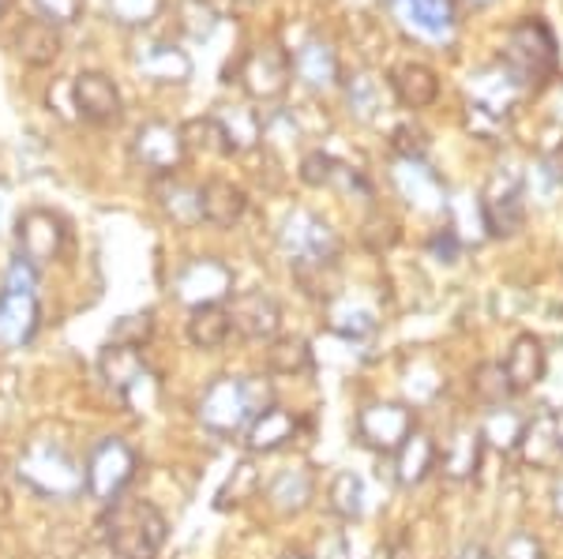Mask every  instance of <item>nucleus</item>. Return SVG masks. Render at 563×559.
<instances>
[{"label":"nucleus","mask_w":563,"mask_h":559,"mask_svg":"<svg viewBox=\"0 0 563 559\" xmlns=\"http://www.w3.org/2000/svg\"><path fill=\"white\" fill-rule=\"evenodd\" d=\"M15 473H20L26 489L49 495V500H76L79 492H87L84 466L57 439H31L23 447L20 462H15Z\"/></svg>","instance_id":"obj_4"},{"label":"nucleus","mask_w":563,"mask_h":559,"mask_svg":"<svg viewBox=\"0 0 563 559\" xmlns=\"http://www.w3.org/2000/svg\"><path fill=\"white\" fill-rule=\"evenodd\" d=\"M549 500H552V511H556V518L563 522V473L552 481V492H549Z\"/></svg>","instance_id":"obj_53"},{"label":"nucleus","mask_w":563,"mask_h":559,"mask_svg":"<svg viewBox=\"0 0 563 559\" xmlns=\"http://www.w3.org/2000/svg\"><path fill=\"white\" fill-rule=\"evenodd\" d=\"M342 90H346V105L350 113L357 116V121H379V116L387 113V102L395 94H390V83L387 79H379L376 71H353L350 79H342Z\"/></svg>","instance_id":"obj_31"},{"label":"nucleus","mask_w":563,"mask_h":559,"mask_svg":"<svg viewBox=\"0 0 563 559\" xmlns=\"http://www.w3.org/2000/svg\"><path fill=\"white\" fill-rule=\"evenodd\" d=\"M199 425H203L211 436H244L249 421L256 417L249 402V391H244V376H218V380L207 383V391L199 394Z\"/></svg>","instance_id":"obj_8"},{"label":"nucleus","mask_w":563,"mask_h":559,"mask_svg":"<svg viewBox=\"0 0 563 559\" xmlns=\"http://www.w3.org/2000/svg\"><path fill=\"white\" fill-rule=\"evenodd\" d=\"M390 147H395L398 158H424V150H429V135L417 128V124H398V128L390 132Z\"/></svg>","instance_id":"obj_46"},{"label":"nucleus","mask_w":563,"mask_h":559,"mask_svg":"<svg viewBox=\"0 0 563 559\" xmlns=\"http://www.w3.org/2000/svg\"><path fill=\"white\" fill-rule=\"evenodd\" d=\"M282 559H316V556H301V552H286Z\"/></svg>","instance_id":"obj_54"},{"label":"nucleus","mask_w":563,"mask_h":559,"mask_svg":"<svg viewBox=\"0 0 563 559\" xmlns=\"http://www.w3.org/2000/svg\"><path fill=\"white\" fill-rule=\"evenodd\" d=\"M132 158H135V166H143L154 177H174L188 158V143H185L180 124H169V121L140 124L132 139Z\"/></svg>","instance_id":"obj_12"},{"label":"nucleus","mask_w":563,"mask_h":559,"mask_svg":"<svg viewBox=\"0 0 563 559\" xmlns=\"http://www.w3.org/2000/svg\"><path fill=\"white\" fill-rule=\"evenodd\" d=\"M379 327V312L365 301H350L346 293L331 297V331L346 342H365L376 335Z\"/></svg>","instance_id":"obj_33"},{"label":"nucleus","mask_w":563,"mask_h":559,"mask_svg":"<svg viewBox=\"0 0 563 559\" xmlns=\"http://www.w3.org/2000/svg\"><path fill=\"white\" fill-rule=\"evenodd\" d=\"M278 248L289 259L297 286L308 297H327L331 301V293L323 286L342 259V237L331 230V222H323L320 214L305 211V206H294L278 225Z\"/></svg>","instance_id":"obj_1"},{"label":"nucleus","mask_w":563,"mask_h":559,"mask_svg":"<svg viewBox=\"0 0 563 559\" xmlns=\"http://www.w3.org/2000/svg\"><path fill=\"white\" fill-rule=\"evenodd\" d=\"M199 211H203V222L218 225V230H230L244 219L249 211V195H244L241 185L222 177H211L207 185H199Z\"/></svg>","instance_id":"obj_25"},{"label":"nucleus","mask_w":563,"mask_h":559,"mask_svg":"<svg viewBox=\"0 0 563 559\" xmlns=\"http://www.w3.org/2000/svg\"><path fill=\"white\" fill-rule=\"evenodd\" d=\"M541 174L549 177V185H563V147H556L552 155H544Z\"/></svg>","instance_id":"obj_51"},{"label":"nucleus","mask_w":563,"mask_h":559,"mask_svg":"<svg viewBox=\"0 0 563 559\" xmlns=\"http://www.w3.org/2000/svg\"><path fill=\"white\" fill-rule=\"evenodd\" d=\"M387 4L429 38H443L455 31V0H387Z\"/></svg>","instance_id":"obj_32"},{"label":"nucleus","mask_w":563,"mask_h":559,"mask_svg":"<svg viewBox=\"0 0 563 559\" xmlns=\"http://www.w3.org/2000/svg\"><path fill=\"white\" fill-rule=\"evenodd\" d=\"M481 432H485V447H496V450H504V455H511V450H519L522 444L526 417L519 410H511V405H493L488 417L481 421Z\"/></svg>","instance_id":"obj_35"},{"label":"nucleus","mask_w":563,"mask_h":559,"mask_svg":"<svg viewBox=\"0 0 563 559\" xmlns=\"http://www.w3.org/2000/svg\"><path fill=\"white\" fill-rule=\"evenodd\" d=\"M34 290H38V270L15 256L4 275V290H0V342L8 349L31 346L34 335H38L42 309Z\"/></svg>","instance_id":"obj_5"},{"label":"nucleus","mask_w":563,"mask_h":559,"mask_svg":"<svg viewBox=\"0 0 563 559\" xmlns=\"http://www.w3.org/2000/svg\"><path fill=\"white\" fill-rule=\"evenodd\" d=\"M390 180H395L398 195H402L410 206H417V211H424V214H443V211H448L440 177L424 166V158H395Z\"/></svg>","instance_id":"obj_17"},{"label":"nucleus","mask_w":563,"mask_h":559,"mask_svg":"<svg viewBox=\"0 0 563 559\" xmlns=\"http://www.w3.org/2000/svg\"><path fill=\"white\" fill-rule=\"evenodd\" d=\"M387 83L395 102L406 105V110H429L435 98H440V76L429 65H421V60H402L387 76Z\"/></svg>","instance_id":"obj_23"},{"label":"nucleus","mask_w":563,"mask_h":559,"mask_svg":"<svg viewBox=\"0 0 563 559\" xmlns=\"http://www.w3.org/2000/svg\"><path fill=\"white\" fill-rule=\"evenodd\" d=\"M233 267L222 264L218 256H196L188 259L185 267L174 275V297L192 309H211V304H222L225 297H233Z\"/></svg>","instance_id":"obj_10"},{"label":"nucleus","mask_w":563,"mask_h":559,"mask_svg":"<svg viewBox=\"0 0 563 559\" xmlns=\"http://www.w3.org/2000/svg\"><path fill=\"white\" fill-rule=\"evenodd\" d=\"M481 455H485V432L481 425H470V421H462V425L451 428V436L443 439V450H440V473L448 477V481H470L477 470H481Z\"/></svg>","instance_id":"obj_18"},{"label":"nucleus","mask_w":563,"mask_h":559,"mask_svg":"<svg viewBox=\"0 0 563 559\" xmlns=\"http://www.w3.org/2000/svg\"><path fill=\"white\" fill-rule=\"evenodd\" d=\"M504 559H549V552H544L538 534H530V529H515V534L504 540Z\"/></svg>","instance_id":"obj_47"},{"label":"nucleus","mask_w":563,"mask_h":559,"mask_svg":"<svg viewBox=\"0 0 563 559\" xmlns=\"http://www.w3.org/2000/svg\"><path fill=\"white\" fill-rule=\"evenodd\" d=\"M522 462L533 466V470H552L560 458V413L541 410L533 417H526V432H522Z\"/></svg>","instance_id":"obj_24"},{"label":"nucleus","mask_w":563,"mask_h":559,"mask_svg":"<svg viewBox=\"0 0 563 559\" xmlns=\"http://www.w3.org/2000/svg\"><path fill=\"white\" fill-rule=\"evenodd\" d=\"M481 219L493 237H515L526 225V188L519 174H496L481 192Z\"/></svg>","instance_id":"obj_14"},{"label":"nucleus","mask_w":563,"mask_h":559,"mask_svg":"<svg viewBox=\"0 0 563 559\" xmlns=\"http://www.w3.org/2000/svg\"><path fill=\"white\" fill-rule=\"evenodd\" d=\"M459 559H493V552H488V548L481 545V540H470V545H462Z\"/></svg>","instance_id":"obj_52"},{"label":"nucleus","mask_w":563,"mask_h":559,"mask_svg":"<svg viewBox=\"0 0 563 559\" xmlns=\"http://www.w3.org/2000/svg\"><path fill=\"white\" fill-rule=\"evenodd\" d=\"M297 432H301L297 413L282 410V405H271V410H263L249 421V428H244V447H249V455H275V450L294 444Z\"/></svg>","instance_id":"obj_21"},{"label":"nucleus","mask_w":563,"mask_h":559,"mask_svg":"<svg viewBox=\"0 0 563 559\" xmlns=\"http://www.w3.org/2000/svg\"><path fill=\"white\" fill-rule=\"evenodd\" d=\"M334 169H339V158H331L327 150H308V155L301 158L297 177H301L308 188H331Z\"/></svg>","instance_id":"obj_45"},{"label":"nucleus","mask_w":563,"mask_h":559,"mask_svg":"<svg viewBox=\"0 0 563 559\" xmlns=\"http://www.w3.org/2000/svg\"><path fill=\"white\" fill-rule=\"evenodd\" d=\"M470 4H477V8H481V4H493V0H470Z\"/></svg>","instance_id":"obj_56"},{"label":"nucleus","mask_w":563,"mask_h":559,"mask_svg":"<svg viewBox=\"0 0 563 559\" xmlns=\"http://www.w3.org/2000/svg\"><path fill=\"white\" fill-rule=\"evenodd\" d=\"M177 26L196 42L211 38L214 26H218V8L211 4V0H180V4H177Z\"/></svg>","instance_id":"obj_40"},{"label":"nucleus","mask_w":563,"mask_h":559,"mask_svg":"<svg viewBox=\"0 0 563 559\" xmlns=\"http://www.w3.org/2000/svg\"><path fill=\"white\" fill-rule=\"evenodd\" d=\"M507 380H511V391H533L544 372H549V354H544V342L538 335H519L507 349Z\"/></svg>","instance_id":"obj_27"},{"label":"nucleus","mask_w":563,"mask_h":559,"mask_svg":"<svg viewBox=\"0 0 563 559\" xmlns=\"http://www.w3.org/2000/svg\"><path fill=\"white\" fill-rule=\"evenodd\" d=\"M560 458H563V417H560Z\"/></svg>","instance_id":"obj_55"},{"label":"nucleus","mask_w":563,"mask_h":559,"mask_svg":"<svg viewBox=\"0 0 563 559\" xmlns=\"http://www.w3.org/2000/svg\"><path fill=\"white\" fill-rule=\"evenodd\" d=\"M429 251L435 259H443V264H455L459 259V251H462V241H459V233L451 230V225H443L440 233L429 241Z\"/></svg>","instance_id":"obj_49"},{"label":"nucleus","mask_w":563,"mask_h":559,"mask_svg":"<svg viewBox=\"0 0 563 559\" xmlns=\"http://www.w3.org/2000/svg\"><path fill=\"white\" fill-rule=\"evenodd\" d=\"M109 15H113L121 26H147L162 15L166 0H106Z\"/></svg>","instance_id":"obj_43"},{"label":"nucleus","mask_w":563,"mask_h":559,"mask_svg":"<svg viewBox=\"0 0 563 559\" xmlns=\"http://www.w3.org/2000/svg\"><path fill=\"white\" fill-rule=\"evenodd\" d=\"M222 128L225 139V155H244V150L260 147L263 143V116L252 110V105H218L211 113Z\"/></svg>","instance_id":"obj_29"},{"label":"nucleus","mask_w":563,"mask_h":559,"mask_svg":"<svg viewBox=\"0 0 563 559\" xmlns=\"http://www.w3.org/2000/svg\"><path fill=\"white\" fill-rule=\"evenodd\" d=\"M327 507L342 522H357L365 515V481L353 470H339L327 484Z\"/></svg>","instance_id":"obj_37"},{"label":"nucleus","mask_w":563,"mask_h":559,"mask_svg":"<svg viewBox=\"0 0 563 559\" xmlns=\"http://www.w3.org/2000/svg\"><path fill=\"white\" fill-rule=\"evenodd\" d=\"M180 132H185V143L188 150H203V155H225V139H222V128H218L214 116H192V121L180 124Z\"/></svg>","instance_id":"obj_42"},{"label":"nucleus","mask_w":563,"mask_h":559,"mask_svg":"<svg viewBox=\"0 0 563 559\" xmlns=\"http://www.w3.org/2000/svg\"><path fill=\"white\" fill-rule=\"evenodd\" d=\"M106 540L121 559H158L162 545H166V515L154 503L135 500V495H121L109 503L106 515Z\"/></svg>","instance_id":"obj_3"},{"label":"nucleus","mask_w":563,"mask_h":559,"mask_svg":"<svg viewBox=\"0 0 563 559\" xmlns=\"http://www.w3.org/2000/svg\"><path fill=\"white\" fill-rule=\"evenodd\" d=\"M519 83H515V76L507 71L504 65H488V68H477L474 76H470V105H477V110L499 116V121H507V113H511L515 98H519Z\"/></svg>","instance_id":"obj_20"},{"label":"nucleus","mask_w":563,"mask_h":559,"mask_svg":"<svg viewBox=\"0 0 563 559\" xmlns=\"http://www.w3.org/2000/svg\"><path fill=\"white\" fill-rule=\"evenodd\" d=\"M230 76H238V83L252 102H278L294 83V57L278 42H260L244 53Z\"/></svg>","instance_id":"obj_7"},{"label":"nucleus","mask_w":563,"mask_h":559,"mask_svg":"<svg viewBox=\"0 0 563 559\" xmlns=\"http://www.w3.org/2000/svg\"><path fill=\"white\" fill-rule=\"evenodd\" d=\"M312 368V346L301 335H278L267 342V372L271 376H305Z\"/></svg>","instance_id":"obj_36"},{"label":"nucleus","mask_w":563,"mask_h":559,"mask_svg":"<svg viewBox=\"0 0 563 559\" xmlns=\"http://www.w3.org/2000/svg\"><path fill=\"white\" fill-rule=\"evenodd\" d=\"M42 8V20L49 23H76L84 15V0H34Z\"/></svg>","instance_id":"obj_48"},{"label":"nucleus","mask_w":563,"mask_h":559,"mask_svg":"<svg viewBox=\"0 0 563 559\" xmlns=\"http://www.w3.org/2000/svg\"><path fill=\"white\" fill-rule=\"evenodd\" d=\"M470 391H474L477 402H485L488 410L493 405H507L511 399V380H507V368L496 365V360H485V365L474 368V376H470Z\"/></svg>","instance_id":"obj_39"},{"label":"nucleus","mask_w":563,"mask_h":559,"mask_svg":"<svg viewBox=\"0 0 563 559\" xmlns=\"http://www.w3.org/2000/svg\"><path fill=\"white\" fill-rule=\"evenodd\" d=\"M238 4H260V0H238Z\"/></svg>","instance_id":"obj_57"},{"label":"nucleus","mask_w":563,"mask_h":559,"mask_svg":"<svg viewBox=\"0 0 563 559\" xmlns=\"http://www.w3.org/2000/svg\"><path fill=\"white\" fill-rule=\"evenodd\" d=\"M188 342L203 354H214L222 349L225 342L233 335V320H230V309L222 304H211V309H192L188 312V327H185Z\"/></svg>","instance_id":"obj_34"},{"label":"nucleus","mask_w":563,"mask_h":559,"mask_svg":"<svg viewBox=\"0 0 563 559\" xmlns=\"http://www.w3.org/2000/svg\"><path fill=\"white\" fill-rule=\"evenodd\" d=\"M4 8H8V0H0V12H4Z\"/></svg>","instance_id":"obj_58"},{"label":"nucleus","mask_w":563,"mask_h":559,"mask_svg":"<svg viewBox=\"0 0 563 559\" xmlns=\"http://www.w3.org/2000/svg\"><path fill=\"white\" fill-rule=\"evenodd\" d=\"M417 432L413 410L402 402H368L357 413V439L376 455H395Z\"/></svg>","instance_id":"obj_13"},{"label":"nucleus","mask_w":563,"mask_h":559,"mask_svg":"<svg viewBox=\"0 0 563 559\" xmlns=\"http://www.w3.org/2000/svg\"><path fill=\"white\" fill-rule=\"evenodd\" d=\"M435 462H440V447H435V439L429 436V432H413V436L395 450L398 489H417V484L435 470Z\"/></svg>","instance_id":"obj_30"},{"label":"nucleus","mask_w":563,"mask_h":559,"mask_svg":"<svg viewBox=\"0 0 563 559\" xmlns=\"http://www.w3.org/2000/svg\"><path fill=\"white\" fill-rule=\"evenodd\" d=\"M312 495H316V473L308 470V466H289V470H282L275 481L267 484V503L282 518H294V515H301V511H308Z\"/></svg>","instance_id":"obj_28"},{"label":"nucleus","mask_w":563,"mask_h":559,"mask_svg":"<svg viewBox=\"0 0 563 559\" xmlns=\"http://www.w3.org/2000/svg\"><path fill=\"white\" fill-rule=\"evenodd\" d=\"M158 203H162V211L180 225L203 222V211H199V188L185 185V180H169V185H162Z\"/></svg>","instance_id":"obj_38"},{"label":"nucleus","mask_w":563,"mask_h":559,"mask_svg":"<svg viewBox=\"0 0 563 559\" xmlns=\"http://www.w3.org/2000/svg\"><path fill=\"white\" fill-rule=\"evenodd\" d=\"M256 489H260L256 466H252V462H238V466H233V473H230V481L218 489V503H214V507L218 511L241 507V503H249L252 495H256Z\"/></svg>","instance_id":"obj_41"},{"label":"nucleus","mask_w":563,"mask_h":559,"mask_svg":"<svg viewBox=\"0 0 563 559\" xmlns=\"http://www.w3.org/2000/svg\"><path fill=\"white\" fill-rule=\"evenodd\" d=\"M233 331L249 342H275L282 331V304L267 290H244L230 301Z\"/></svg>","instance_id":"obj_16"},{"label":"nucleus","mask_w":563,"mask_h":559,"mask_svg":"<svg viewBox=\"0 0 563 559\" xmlns=\"http://www.w3.org/2000/svg\"><path fill=\"white\" fill-rule=\"evenodd\" d=\"M316 559H346V537L342 534H323L320 537V556Z\"/></svg>","instance_id":"obj_50"},{"label":"nucleus","mask_w":563,"mask_h":559,"mask_svg":"<svg viewBox=\"0 0 563 559\" xmlns=\"http://www.w3.org/2000/svg\"><path fill=\"white\" fill-rule=\"evenodd\" d=\"M98 372H102L106 387L129 405V410L135 413L151 410L158 387H154L147 360H143V354L135 346H117V342H109L102 349V357H98Z\"/></svg>","instance_id":"obj_9"},{"label":"nucleus","mask_w":563,"mask_h":559,"mask_svg":"<svg viewBox=\"0 0 563 559\" xmlns=\"http://www.w3.org/2000/svg\"><path fill=\"white\" fill-rule=\"evenodd\" d=\"M135 68L143 79L162 87H180L192 79V57L177 42H147L135 53Z\"/></svg>","instance_id":"obj_19"},{"label":"nucleus","mask_w":563,"mask_h":559,"mask_svg":"<svg viewBox=\"0 0 563 559\" xmlns=\"http://www.w3.org/2000/svg\"><path fill=\"white\" fill-rule=\"evenodd\" d=\"M499 65L515 76V83L526 87H544L560 68V49L556 34L541 15H526L507 31L504 49H499Z\"/></svg>","instance_id":"obj_2"},{"label":"nucleus","mask_w":563,"mask_h":559,"mask_svg":"<svg viewBox=\"0 0 563 559\" xmlns=\"http://www.w3.org/2000/svg\"><path fill=\"white\" fill-rule=\"evenodd\" d=\"M12 45H15V57H20L23 65L45 68L60 57V45L65 42H60V26L38 15V20H23L20 26H15Z\"/></svg>","instance_id":"obj_26"},{"label":"nucleus","mask_w":563,"mask_h":559,"mask_svg":"<svg viewBox=\"0 0 563 559\" xmlns=\"http://www.w3.org/2000/svg\"><path fill=\"white\" fill-rule=\"evenodd\" d=\"M151 335H154V315L151 312H132V315H121V320H117V327L109 331V342L143 349L151 342Z\"/></svg>","instance_id":"obj_44"},{"label":"nucleus","mask_w":563,"mask_h":559,"mask_svg":"<svg viewBox=\"0 0 563 559\" xmlns=\"http://www.w3.org/2000/svg\"><path fill=\"white\" fill-rule=\"evenodd\" d=\"M294 76L301 79L308 90H331L342 83L339 53L327 38H308L301 49L294 53Z\"/></svg>","instance_id":"obj_22"},{"label":"nucleus","mask_w":563,"mask_h":559,"mask_svg":"<svg viewBox=\"0 0 563 559\" xmlns=\"http://www.w3.org/2000/svg\"><path fill=\"white\" fill-rule=\"evenodd\" d=\"M71 110L90 124H117L121 121V90L102 71H79L71 79Z\"/></svg>","instance_id":"obj_15"},{"label":"nucleus","mask_w":563,"mask_h":559,"mask_svg":"<svg viewBox=\"0 0 563 559\" xmlns=\"http://www.w3.org/2000/svg\"><path fill=\"white\" fill-rule=\"evenodd\" d=\"M65 241H68L65 219L45 211V206H31V211H23L20 219H15V248H20V259H26L34 270L60 259Z\"/></svg>","instance_id":"obj_11"},{"label":"nucleus","mask_w":563,"mask_h":559,"mask_svg":"<svg viewBox=\"0 0 563 559\" xmlns=\"http://www.w3.org/2000/svg\"><path fill=\"white\" fill-rule=\"evenodd\" d=\"M135 470H140V458H135L132 444H124L121 436H106L90 447L87 455V495L98 503H117L124 495V489L135 481Z\"/></svg>","instance_id":"obj_6"}]
</instances>
